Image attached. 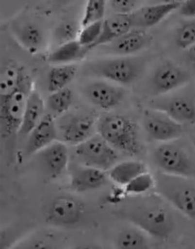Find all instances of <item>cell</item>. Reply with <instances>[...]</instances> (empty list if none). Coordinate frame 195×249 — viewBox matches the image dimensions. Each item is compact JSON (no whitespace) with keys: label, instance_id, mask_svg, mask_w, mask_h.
<instances>
[{"label":"cell","instance_id":"d6a6232c","mask_svg":"<svg viewBox=\"0 0 195 249\" xmlns=\"http://www.w3.org/2000/svg\"><path fill=\"white\" fill-rule=\"evenodd\" d=\"M114 14L130 15L139 8V1L136 0H112L109 1Z\"/></svg>","mask_w":195,"mask_h":249},{"label":"cell","instance_id":"484cf974","mask_svg":"<svg viewBox=\"0 0 195 249\" xmlns=\"http://www.w3.org/2000/svg\"><path fill=\"white\" fill-rule=\"evenodd\" d=\"M146 233L138 227L125 228L121 231L115 240L116 248L119 249H147L150 243Z\"/></svg>","mask_w":195,"mask_h":249},{"label":"cell","instance_id":"4dcf8cb0","mask_svg":"<svg viewBox=\"0 0 195 249\" xmlns=\"http://www.w3.org/2000/svg\"><path fill=\"white\" fill-rule=\"evenodd\" d=\"M177 47L188 49L195 44V19L184 23L178 29L175 36Z\"/></svg>","mask_w":195,"mask_h":249},{"label":"cell","instance_id":"4fadbf2b","mask_svg":"<svg viewBox=\"0 0 195 249\" xmlns=\"http://www.w3.org/2000/svg\"><path fill=\"white\" fill-rule=\"evenodd\" d=\"M36 154L43 170L50 179L59 178L67 170L69 151L64 142L55 141Z\"/></svg>","mask_w":195,"mask_h":249},{"label":"cell","instance_id":"277c9868","mask_svg":"<svg viewBox=\"0 0 195 249\" xmlns=\"http://www.w3.org/2000/svg\"><path fill=\"white\" fill-rule=\"evenodd\" d=\"M146 64L141 56H116L93 61L87 65V71L116 84L129 85L142 74Z\"/></svg>","mask_w":195,"mask_h":249},{"label":"cell","instance_id":"e0dca14e","mask_svg":"<svg viewBox=\"0 0 195 249\" xmlns=\"http://www.w3.org/2000/svg\"><path fill=\"white\" fill-rule=\"evenodd\" d=\"M58 135V127L53 115H44L41 122L29 135L26 145V155H32L38 153L56 141Z\"/></svg>","mask_w":195,"mask_h":249},{"label":"cell","instance_id":"7c38bea8","mask_svg":"<svg viewBox=\"0 0 195 249\" xmlns=\"http://www.w3.org/2000/svg\"><path fill=\"white\" fill-rule=\"evenodd\" d=\"M84 93L92 104L105 110L119 106L125 97V90L122 88L103 81L90 83L84 88Z\"/></svg>","mask_w":195,"mask_h":249},{"label":"cell","instance_id":"9a60e30c","mask_svg":"<svg viewBox=\"0 0 195 249\" xmlns=\"http://www.w3.org/2000/svg\"><path fill=\"white\" fill-rule=\"evenodd\" d=\"M96 126L95 118L90 115H76L60 126V133L64 142L78 145L93 136Z\"/></svg>","mask_w":195,"mask_h":249},{"label":"cell","instance_id":"603a6c76","mask_svg":"<svg viewBox=\"0 0 195 249\" xmlns=\"http://www.w3.org/2000/svg\"><path fill=\"white\" fill-rule=\"evenodd\" d=\"M148 171L145 164L136 160L124 161L109 170V178L115 184L125 187L141 174Z\"/></svg>","mask_w":195,"mask_h":249},{"label":"cell","instance_id":"ac0fdd59","mask_svg":"<svg viewBox=\"0 0 195 249\" xmlns=\"http://www.w3.org/2000/svg\"><path fill=\"white\" fill-rule=\"evenodd\" d=\"M106 181V172L83 165L72 172L70 182V187L74 191L86 192L100 188Z\"/></svg>","mask_w":195,"mask_h":249},{"label":"cell","instance_id":"1f68e13d","mask_svg":"<svg viewBox=\"0 0 195 249\" xmlns=\"http://www.w3.org/2000/svg\"><path fill=\"white\" fill-rule=\"evenodd\" d=\"M103 21L82 27L78 38V41L82 47H85L89 51L93 49L94 44L99 39L102 33Z\"/></svg>","mask_w":195,"mask_h":249},{"label":"cell","instance_id":"7402d4cb","mask_svg":"<svg viewBox=\"0 0 195 249\" xmlns=\"http://www.w3.org/2000/svg\"><path fill=\"white\" fill-rule=\"evenodd\" d=\"M88 52L78 40H75L57 47L49 53L47 60L56 66L67 65L83 58Z\"/></svg>","mask_w":195,"mask_h":249},{"label":"cell","instance_id":"d4e9b609","mask_svg":"<svg viewBox=\"0 0 195 249\" xmlns=\"http://www.w3.org/2000/svg\"><path fill=\"white\" fill-rule=\"evenodd\" d=\"M78 73V68L73 64L58 65L52 68L48 74L47 89L50 93L67 88Z\"/></svg>","mask_w":195,"mask_h":249},{"label":"cell","instance_id":"3957f363","mask_svg":"<svg viewBox=\"0 0 195 249\" xmlns=\"http://www.w3.org/2000/svg\"><path fill=\"white\" fill-rule=\"evenodd\" d=\"M154 178L158 196L186 217L195 220V184L192 179L161 172Z\"/></svg>","mask_w":195,"mask_h":249},{"label":"cell","instance_id":"30bf717a","mask_svg":"<svg viewBox=\"0 0 195 249\" xmlns=\"http://www.w3.org/2000/svg\"><path fill=\"white\" fill-rule=\"evenodd\" d=\"M190 79V75L174 63L165 61L158 66L151 78L153 93L160 96L183 87Z\"/></svg>","mask_w":195,"mask_h":249},{"label":"cell","instance_id":"ffe728a7","mask_svg":"<svg viewBox=\"0 0 195 249\" xmlns=\"http://www.w3.org/2000/svg\"><path fill=\"white\" fill-rule=\"evenodd\" d=\"M30 78L24 69L15 61H9L1 69L0 97L10 96Z\"/></svg>","mask_w":195,"mask_h":249},{"label":"cell","instance_id":"f546056e","mask_svg":"<svg viewBox=\"0 0 195 249\" xmlns=\"http://www.w3.org/2000/svg\"><path fill=\"white\" fill-rule=\"evenodd\" d=\"M80 32L77 24L73 21H65L61 23L55 29L53 41L58 47L66 43L78 40Z\"/></svg>","mask_w":195,"mask_h":249},{"label":"cell","instance_id":"d6986e66","mask_svg":"<svg viewBox=\"0 0 195 249\" xmlns=\"http://www.w3.org/2000/svg\"><path fill=\"white\" fill-rule=\"evenodd\" d=\"M132 29L130 15L113 14L103 21L102 33L94 44L93 49L99 46L107 45Z\"/></svg>","mask_w":195,"mask_h":249},{"label":"cell","instance_id":"6da1fadb","mask_svg":"<svg viewBox=\"0 0 195 249\" xmlns=\"http://www.w3.org/2000/svg\"><path fill=\"white\" fill-rule=\"evenodd\" d=\"M160 199V196L146 197L130 204L121 215L149 236L159 240L168 239L174 232L176 222L171 212Z\"/></svg>","mask_w":195,"mask_h":249},{"label":"cell","instance_id":"83f0119b","mask_svg":"<svg viewBox=\"0 0 195 249\" xmlns=\"http://www.w3.org/2000/svg\"><path fill=\"white\" fill-rule=\"evenodd\" d=\"M155 187L154 176L148 171L139 175L124 187L125 193L131 196H141L148 193Z\"/></svg>","mask_w":195,"mask_h":249},{"label":"cell","instance_id":"9c48e42d","mask_svg":"<svg viewBox=\"0 0 195 249\" xmlns=\"http://www.w3.org/2000/svg\"><path fill=\"white\" fill-rule=\"evenodd\" d=\"M84 204L68 195L56 196L50 203L46 211L47 221L53 225L73 226L82 219Z\"/></svg>","mask_w":195,"mask_h":249},{"label":"cell","instance_id":"8992f818","mask_svg":"<svg viewBox=\"0 0 195 249\" xmlns=\"http://www.w3.org/2000/svg\"><path fill=\"white\" fill-rule=\"evenodd\" d=\"M32 89V82L29 78L21 87L5 98H1L0 116H1V138H10L19 133L27 98Z\"/></svg>","mask_w":195,"mask_h":249},{"label":"cell","instance_id":"e575fe53","mask_svg":"<svg viewBox=\"0 0 195 249\" xmlns=\"http://www.w3.org/2000/svg\"><path fill=\"white\" fill-rule=\"evenodd\" d=\"M187 50L186 56H187V60L195 69V44Z\"/></svg>","mask_w":195,"mask_h":249},{"label":"cell","instance_id":"44dd1931","mask_svg":"<svg viewBox=\"0 0 195 249\" xmlns=\"http://www.w3.org/2000/svg\"><path fill=\"white\" fill-rule=\"evenodd\" d=\"M44 101L36 90H32L29 93L26 104L25 110L19 133L29 135L31 132L41 122L44 115Z\"/></svg>","mask_w":195,"mask_h":249},{"label":"cell","instance_id":"8fae6325","mask_svg":"<svg viewBox=\"0 0 195 249\" xmlns=\"http://www.w3.org/2000/svg\"><path fill=\"white\" fill-rule=\"evenodd\" d=\"M151 108L165 113L179 124H195V104L187 97L157 98L152 101Z\"/></svg>","mask_w":195,"mask_h":249},{"label":"cell","instance_id":"4316f807","mask_svg":"<svg viewBox=\"0 0 195 249\" xmlns=\"http://www.w3.org/2000/svg\"><path fill=\"white\" fill-rule=\"evenodd\" d=\"M73 103V91L67 87L50 93L48 98V106L50 111L58 115L66 113Z\"/></svg>","mask_w":195,"mask_h":249},{"label":"cell","instance_id":"ba28073f","mask_svg":"<svg viewBox=\"0 0 195 249\" xmlns=\"http://www.w3.org/2000/svg\"><path fill=\"white\" fill-rule=\"evenodd\" d=\"M143 125L150 140L162 143L176 141L183 134L182 124L151 107L144 111Z\"/></svg>","mask_w":195,"mask_h":249},{"label":"cell","instance_id":"7a4b0ae2","mask_svg":"<svg viewBox=\"0 0 195 249\" xmlns=\"http://www.w3.org/2000/svg\"><path fill=\"white\" fill-rule=\"evenodd\" d=\"M96 130L115 150L130 156L140 153L137 126L130 118L118 114L103 115L97 123Z\"/></svg>","mask_w":195,"mask_h":249},{"label":"cell","instance_id":"52a82bcc","mask_svg":"<svg viewBox=\"0 0 195 249\" xmlns=\"http://www.w3.org/2000/svg\"><path fill=\"white\" fill-rule=\"evenodd\" d=\"M75 153L83 165L104 172L114 167L118 160L116 150L98 134L76 145Z\"/></svg>","mask_w":195,"mask_h":249},{"label":"cell","instance_id":"f1b7e54d","mask_svg":"<svg viewBox=\"0 0 195 249\" xmlns=\"http://www.w3.org/2000/svg\"><path fill=\"white\" fill-rule=\"evenodd\" d=\"M107 1L104 0H89L86 3L83 17L81 21L82 27L104 20Z\"/></svg>","mask_w":195,"mask_h":249},{"label":"cell","instance_id":"836d02e7","mask_svg":"<svg viewBox=\"0 0 195 249\" xmlns=\"http://www.w3.org/2000/svg\"><path fill=\"white\" fill-rule=\"evenodd\" d=\"M179 12L185 18H195V0L181 1Z\"/></svg>","mask_w":195,"mask_h":249},{"label":"cell","instance_id":"cb8c5ba5","mask_svg":"<svg viewBox=\"0 0 195 249\" xmlns=\"http://www.w3.org/2000/svg\"><path fill=\"white\" fill-rule=\"evenodd\" d=\"M16 36L20 44L30 53H38L44 45L42 31L32 23H26L16 29Z\"/></svg>","mask_w":195,"mask_h":249},{"label":"cell","instance_id":"2e32d148","mask_svg":"<svg viewBox=\"0 0 195 249\" xmlns=\"http://www.w3.org/2000/svg\"><path fill=\"white\" fill-rule=\"evenodd\" d=\"M152 37L145 30L130 29V32L107 44V52L116 56H129L146 47Z\"/></svg>","mask_w":195,"mask_h":249},{"label":"cell","instance_id":"5b68a950","mask_svg":"<svg viewBox=\"0 0 195 249\" xmlns=\"http://www.w3.org/2000/svg\"><path fill=\"white\" fill-rule=\"evenodd\" d=\"M153 160L160 172L195 179V163L189 154L175 142H163L153 153Z\"/></svg>","mask_w":195,"mask_h":249},{"label":"cell","instance_id":"5bb4252c","mask_svg":"<svg viewBox=\"0 0 195 249\" xmlns=\"http://www.w3.org/2000/svg\"><path fill=\"white\" fill-rule=\"evenodd\" d=\"M180 4L181 1H171L140 7L130 14L132 27L142 30L154 27L169 15L179 10Z\"/></svg>","mask_w":195,"mask_h":249}]
</instances>
